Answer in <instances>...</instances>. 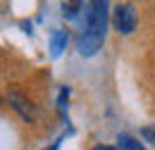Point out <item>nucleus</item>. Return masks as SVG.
<instances>
[{
	"mask_svg": "<svg viewBox=\"0 0 155 150\" xmlns=\"http://www.w3.org/2000/svg\"><path fill=\"white\" fill-rule=\"evenodd\" d=\"M105 24H107V2H91L86 10V31L79 41V53L84 57L96 55L103 48L105 38Z\"/></svg>",
	"mask_w": 155,
	"mask_h": 150,
	"instance_id": "f257e3e1",
	"label": "nucleus"
},
{
	"mask_svg": "<svg viewBox=\"0 0 155 150\" xmlns=\"http://www.w3.org/2000/svg\"><path fill=\"white\" fill-rule=\"evenodd\" d=\"M112 24L119 34H131L138 24V15H136L134 5L131 2H122L115 7V15H112Z\"/></svg>",
	"mask_w": 155,
	"mask_h": 150,
	"instance_id": "f03ea898",
	"label": "nucleus"
},
{
	"mask_svg": "<svg viewBox=\"0 0 155 150\" xmlns=\"http://www.w3.org/2000/svg\"><path fill=\"white\" fill-rule=\"evenodd\" d=\"M10 103H12V107H15L24 119H29V122H34V119H36V107H34V105H31V100H26L24 95L10 93Z\"/></svg>",
	"mask_w": 155,
	"mask_h": 150,
	"instance_id": "7ed1b4c3",
	"label": "nucleus"
},
{
	"mask_svg": "<svg viewBox=\"0 0 155 150\" xmlns=\"http://www.w3.org/2000/svg\"><path fill=\"white\" fill-rule=\"evenodd\" d=\"M117 148L119 150H146L143 143L138 138H134V136H129V133H119L117 136Z\"/></svg>",
	"mask_w": 155,
	"mask_h": 150,
	"instance_id": "20e7f679",
	"label": "nucleus"
},
{
	"mask_svg": "<svg viewBox=\"0 0 155 150\" xmlns=\"http://www.w3.org/2000/svg\"><path fill=\"white\" fill-rule=\"evenodd\" d=\"M64 45H67V34L64 31H53V36H50V55L58 57L64 50Z\"/></svg>",
	"mask_w": 155,
	"mask_h": 150,
	"instance_id": "39448f33",
	"label": "nucleus"
},
{
	"mask_svg": "<svg viewBox=\"0 0 155 150\" xmlns=\"http://www.w3.org/2000/svg\"><path fill=\"white\" fill-rule=\"evenodd\" d=\"M141 136H143L148 143H153V145H155V124H148V126H143V129H141Z\"/></svg>",
	"mask_w": 155,
	"mask_h": 150,
	"instance_id": "423d86ee",
	"label": "nucleus"
},
{
	"mask_svg": "<svg viewBox=\"0 0 155 150\" xmlns=\"http://www.w3.org/2000/svg\"><path fill=\"white\" fill-rule=\"evenodd\" d=\"M93 150H115V148H110V145H96Z\"/></svg>",
	"mask_w": 155,
	"mask_h": 150,
	"instance_id": "0eeeda50",
	"label": "nucleus"
}]
</instances>
